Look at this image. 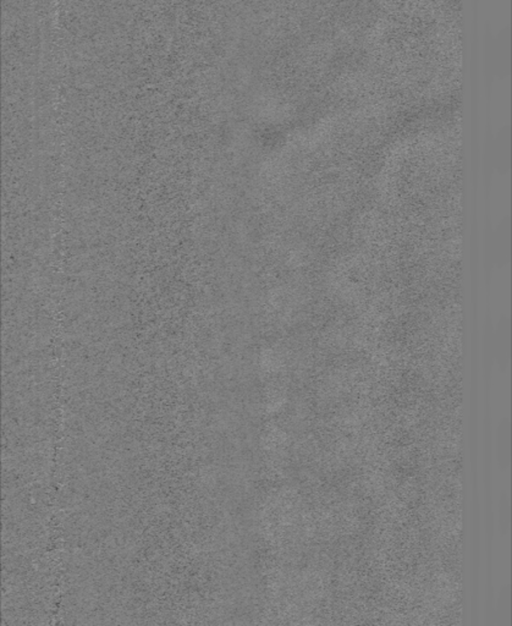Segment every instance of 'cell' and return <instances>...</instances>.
<instances>
[{"label": "cell", "instance_id": "1", "mask_svg": "<svg viewBox=\"0 0 512 626\" xmlns=\"http://www.w3.org/2000/svg\"><path fill=\"white\" fill-rule=\"evenodd\" d=\"M499 434L501 435V438H500V440H499L500 452H501V458L500 459L506 460V461H507L508 449H510V441H508V439H510V434H508V423L507 422H504V425L500 426Z\"/></svg>", "mask_w": 512, "mask_h": 626}]
</instances>
